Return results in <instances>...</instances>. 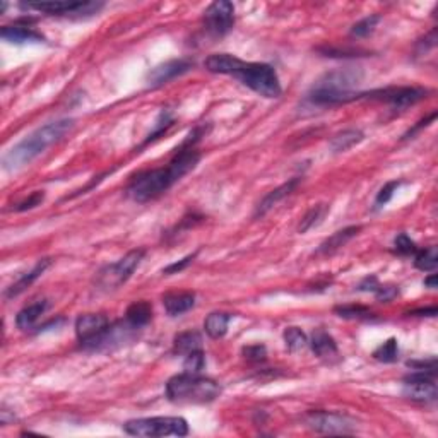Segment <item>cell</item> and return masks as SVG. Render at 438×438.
I'll return each instance as SVG.
<instances>
[{
    "instance_id": "obj_1",
    "label": "cell",
    "mask_w": 438,
    "mask_h": 438,
    "mask_svg": "<svg viewBox=\"0 0 438 438\" xmlns=\"http://www.w3.org/2000/svg\"><path fill=\"white\" fill-rule=\"evenodd\" d=\"M202 129H195L194 132L188 134L184 144L177 151L173 160L168 163V166L154 168V170L142 171L135 175L127 185V195L135 202H147L153 199L160 197L166 190H170L182 177L194 170L197 166L201 154L195 151V142L201 139Z\"/></svg>"
},
{
    "instance_id": "obj_2",
    "label": "cell",
    "mask_w": 438,
    "mask_h": 438,
    "mask_svg": "<svg viewBox=\"0 0 438 438\" xmlns=\"http://www.w3.org/2000/svg\"><path fill=\"white\" fill-rule=\"evenodd\" d=\"M74 127V120H57L50 122V124L43 125L38 131H34L33 134L28 135L26 139L16 144L9 153L3 157V166L7 170H17V168H23L26 164H30L31 161L36 160L40 154H43L45 151L50 146H54L55 142H58L61 139H64V135Z\"/></svg>"
},
{
    "instance_id": "obj_3",
    "label": "cell",
    "mask_w": 438,
    "mask_h": 438,
    "mask_svg": "<svg viewBox=\"0 0 438 438\" xmlns=\"http://www.w3.org/2000/svg\"><path fill=\"white\" fill-rule=\"evenodd\" d=\"M363 74L356 69H338L324 74L308 93V100L318 107H334L360 100L355 87L362 83Z\"/></svg>"
},
{
    "instance_id": "obj_4",
    "label": "cell",
    "mask_w": 438,
    "mask_h": 438,
    "mask_svg": "<svg viewBox=\"0 0 438 438\" xmlns=\"http://www.w3.org/2000/svg\"><path fill=\"white\" fill-rule=\"evenodd\" d=\"M221 394L218 382L201 375H175L166 384V395L173 402H211Z\"/></svg>"
},
{
    "instance_id": "obj_5",
    "label": "cell",
    "mask_w": 438,
    "mask_h": 438,
    "mask_svg": "<svg viewBox=\"0 0 438 438\" xmlns=\"http://www.w3.org/2000/svg\"><path fill=\"white\" fill-rule=\"evenodd\" d=\"M231 76L237 77L240 83H243L245 86L264 98H279L283 93L278 72L269 64L243 62L238 58L233 71H231Z\"/></svg>"
},
{
    "instance_id": "obj_6",
    "label": "cell",
    "mask_w": 438,
    "mask_h": 438,
    "mask_svg": "<svg viewBox=\"0 0 438 438\" xmlns=\"http://www.w3.org/2000/svg\"><path fill=\"white\" fill-rule=\"evenodd\" d=\"M124 432L132 437H185L188 423L178 416H154V418L131 419L124 425Z\"/></svg>"
},
{
    "instance_id": "obj_7",
    "label": "cell",
    "mask_w": 438,
    "mask_h": 438,
    "mask_svg": "<svg viewBox=\"0 0 438 438\" xmlns=\"http://www.w3.org/2000/svg\"><path fill=\"white\" fill-rule=\"evenodd\" d=\"M144 255H146V250H142V248L131 250L118 262L101 269L96 276L98 289L111 292V289L120 288L124 283H127L129 279H131V276L134 274L135 269L139 267V264H141V261L144 259Z\"/></svg>"
},
{
    "instance_id": "obj_8",
    "label": "cell",
    "mask_w": 438,
    "mask_h": 438,
    "mask_svg": "<svg viewBox=\"0 0 438 438\" xmlns=\"http://www.w3.org/2000/svg\"><path fill=\"white\" fill-rule=\"evenodd\" d=\"M437 368H416L404 378V395L416 402H433L438 391L435 384Z\"/></svg>"
},
{
    "instance_id": "obj_9",
    "label": "cell",
    "mask_w": 438,
    "mask_h": 438,
    "mask_svg": "<svg viewBox=\"0 0 438 438\" xmlns=\"http://www.w3.org/2000/svg\"><path fill=\"white\" fill-rule=\"evenodd\" d=\"M24 9L38 10V12L50 14V16H71L84 17L93 16L103 7L100 2H69V0H43V2L23 3Z\"/></svg>"
},
{
    "instance_id": "obj_10",
    "label": "cell",
    "mask_w": 438,
    "mask_h": 438,
    "mask_svg": "<svg viewBox=\"0 0 438 438\" xmlns=\"http://www.w3.org/2000/svg\"><path fill=\"white\" fill-rule=\"evenodd\" d=\"M305 421L314 432L322 433V435H351L355 433V421L339 413L310 411Z\"/></svg>"
},
{
    "instance_id": "obj_11",
    "label": "cell",
    "mask_w": 438,
    "mask_h": 438,
    "mask_svg": "<svg viewBox=\"0 0 438 438\" xmlns=\"http://www.w3.org/2000/svg\"><path fill=\"white\" fill-rule=\"evenodd\" d=\"M428 91L423 87H385V89L370 91V93H360V98H368V100L385 101L391 105L394 110H404L411 105L418 103L423 98H426Z\"/></svg>"
},
{
    "instance_id": "obj_12",
    "label": "cell",
    "mask_w": 438,
    "mask_h": 438,
    "mask_svg": "<svg viewBox=\"0 0 438 438\" xmlns=\"http://www.w3.org/2000/svg\"><path fill=\"white\" fill-rule=\"evenodd\" d=\"M206 30L215 36H224L234 26V7L228 0L211 3L204 12Z\"/></svg>"
},
{
    "instance_id": "obj_13",
    "label": "cell",
    "mask_w": 438,
    "mask_h": 438,
    "mask_svg": "<svg viewBox=\"0 0 438 438\" xmlns=\"http://www.w3.org/2000/svg\"><path fill=\"white\" fill-rule=\"evenodd\" d=\"M110 325L105 315L100 314H86L80 315L76 322V334L77 339L80 342V348L91 349L94 346V342L105 334V331Z\"/></svg>"
},
{
    "instance_id": "obj_14",
    "label": "cell",
    "mask_w": 438,
    "mask_h": 438,
    "mask_svg": "<svg viewBox=\"0 0 438 438\" xmlns=\"http://www.w3.org/2000/svg\"><path fill=\"white\" fill-rule=\"evenodd\" d=\"M192 62L185 61V58H178V61H168L164 64L157 65L153 71L147 74V84L151 87L163 86V84L170 83L175 77L182 76V74L188 72L192 69Z\"/></svg>"
},
{
    "instance_id": "obj_15",
    "label": "cell",
    "mask_w": 438,
    "mask_h": 438,
    "mask_svg": "<svg viewBox=\"0 0 438 438\" xmlns=\"http://www.w3.org/2000/svg\"><path fill=\"white\" fill-rule=\"evenodd\" d=\"M0 36L9 43L24 45V43H41L45 40L43 34L38 33L34 28L28 24H14V26H3Z\"/></svg>"
},
{
    "instance_id": "obj_16",
    "label": "cell",
    "mask_w": 438,
    "mask_h": 438,
    "mask_svg": "<svg viewBox=\"0 0 438 438\" xmlns=\"http://www.w3.org/2000/svg\"><path fill=\"white\" fill-rule=\"evenodd\" d=\"M301 182V178H293V180L286 182V184H283L281 187L274 188V190L269 192L267 195H265L264 199H262L261 202H259L257 209H255V218H262V216L267 215L269 211H271L272 208H274L276 204H279V202L283 201L285 197H288L289 194L294 190V188L298 187V184Z\"/></svg>"
},
{
    "instance_id": "obj_17",
    "label": "cell",
    "mask_w": 438,
    "mask_h": 438,
    "mask_svg": "<svg viewBox=\"0 0 438 438\" xmlns=\"http://www.w3.org/2000/svg\"><path fill=\"white\" fill-rule=\"evenodd\" d=\"M308 344H310L311 351L315 353V356H318L320 360H332V358H338L339 356V349H338V344H336L334 338H332L329 332L322 331V329H318V331L314 332V336H311V339L308 341Z\"/></svg>"
},
{
    "instance_id": "obj_18",
    "label": "cell",
    "mask_w": 438,
    "mask_h": 438,
    "mask_svg": "<svg viewBox=\"0 0 438 438\" xmlns=\"http://www.w3.org/2000/svg\"><path fill=\"white\" fill-rule=\"evenodd\" d=\"M164 310L171 317H178V315L187 314L188 310H192L195 305V294L190 292H182V293H168L163 298Z\"/></svg>"
},
{
    "instance_id": "obj_19",
    "label": "cell",
    "mask_w": 438,
    "mask_h": 438,
    "mask_svg": "<svg viewBox=\"0 0 438 438\" xmlns=\"http://www.w3.org/2000/svg\"><path fill=\"white\" fill-rule=\"evenodd\" d=\"M50 265H52V259H41V261H38V264L34 265L30 272H26L19 281H16L9 289H7L6 298H14L17 296V294L23 293L26 288H30V286L33 285L40 276H43V272L47 271Z\"/></svg>"
},
{
    "instance_id": "obj_20",
    "label": "cell",
    "mask_w": 438,
    "mask_h": 438,
    "mask_svg": "<svg viewBox=\"0 0 438 438\" xmlns=\"http://www.w3.org/2000/svg\"><path fill=\"white\" fill-rule=\"evenodd\" d=\"M151 318H153V307H151L149 301H134L125 311V320L135 331L146 327Z\"/></svg>"
},
{
    "instance_id": "obj_21",
    "label": "cell",
    "mask_w": 438,
    "mask_h": 438,
    "mask_svg": "<svg viewBox=\"0 0 438 438\" xmlns=\"http://www.w3.org/2000/svg\"><path fill=\"white\" fill-rule=\"evenodd\" d=\"M47 308H48L47 300H38L34 301V303L28 305V307H24L23 310L16 315V325L19 329H23V331L31 329L34 324H36L38 318L47 311Z\"/></svg>"
},
{
    "instance_id": "obj_22",
    "label": "cell",
    "mask_w": 438,
    "mask_h": 438,
    "mask_svg": "<svg viewBox=\"0 0 438 438\" xmlns=\"http://www.w3.org/2000/svg\"><path fill=\"white\" fill-rule=\"evenodd\" d=\"M360 230H362L360 226H348V228H344V230L336 231L332 237H329L327 240H325L324 243L318 247L317 254H325V255L334 254L336 250H339L341 247H344V245L348 243L351 238H355L356 234H358Z\"/></svg>"
},
{
    "instance_id": "obj_23",
    "label": "cell",
    "mask_w": 438,
    "mask_h": 438,
    "mask_svg": "<svg viewBox=\"0 0 438 438\" xmlns=\"http://www.w3.org/2000/svg\"><path fill=\"white\" fill-rule=\"evenodd\" d=\"M363 132L356 131V129H348V131H342L339 134H336L334 138L331 139L329 146H331L332 153H344V151L351 149L353 146L360 144L363 141Z\"/></svg>"
},
{
    "instance_id": "obj_24",
    "label": "cell",
    "mask_w": 438,
    "mask_h": 438,
    "mask_svg": "<svg viewBox=\"0 0 438 438\" xmlns=\"http://www.w3.org/2000/svg\"><path fill=\"white\" fill-rule=\"evenodd\" d=\"M231 320V315L223 314V311H212L208 315V318L204 320V329L206 334L211 339H221L226 336L228 332V324Z\"/></svg>"
},
{
    "instance_id": "obj_25",
    "label": "cell",
    "mask_w": 438,
    "mask_h": 438,
    "mask_svg": "<svg viewBox=\"0 0 438 438\" xmlns=\"http://www.w3.org/2000/svg\"><path fill=\"white\" fill-rule=\"evenodd\" d=\"M173 348L175 351L180 353V355H188V353L192 351H197V349L202 348L201 334L195 331L180 332L178 336H175Z\"/></svg>"
},
{
    "instance_id": "obj_26",
    "label": "cell",
    "mask_w": 438,
    "mask_h": 438,
    "mask_svg": "<svg viewBox=\"0 0 438 438\" xmlns=\"http://www.w3.org/2000/svg\"><path fill=\"white\" fill-rule=\"evenodd\" d=\"M329 212V206L327 204H317L314 206V208L310 209V211L307 212V215L301 218V223L300 226H298V231L300 233H307L308 230H311V228L318 226V224L322 223L325 218V215Z\"/></svg>"
},
{
    "instance_id": "obj_27",
    "label": "cell",
    "mask_w": 438,
    "mask_h": 438,
    "mask_svg": "<svg viewBox=\"0 0 438 438\" xmlns=\"http://www.w3.org/2000/svg\"><path fill=\"white\" fill-rule=\"evenodd\" d=\"M373 358L378 360L382 363H394L399 360V344L397 339L391 338L384 342V344L378 346L373 351Z\"/></svg>"
},
{
    "instance_id": "obj_28",
    "label": "cell",
    "mask_w": 438,
    "mask_h": 438,
    "mask_svg": "<svg viewBox=\"0 0 438 438\" xmlns=\"http://www.w3.org/2000/svg\"><path fill=\"white\" fill-rule=\"evenodd\" d=\"M416 269L423 272H430L435 271L438 267V250L437 247H428L425 250L418 252L416 254V261H415Z\"/></svg>"
},
{
    "instance_id": "obj_29",
    "label": "cell",
    "mask_w": 438,
    "mask_h": 438,
    "mask_svg": "<svg viewBox=\"0 0 438 438\" xmlns=\"http://www.w3.org/2000/svg\"><path fill=\"white\" fill-rule=\"evenodd\" d=\"M285 342H286V348H288L292 353H294L307 348L308 338L300 327H288L285 331Z\"/></svg>"
},
{
    "instance_id": "obj_30",
    "label": "cell",
    "mask_w": 438,
    "mask_h": 438,
    "mask_svg": "<svg viewBox=\"0 0 438 438\" xmlns=\"http://www.w3.org/2000/svg\"><path fill=\"white\" fill-rule=\"evenodd\" d=\"M204 366H206V356H204V353H202V349L188 353L187 358H185V362H184L185 373L201 375V371L204 370Z\"/></svg>"
},
{
    "instance_id": "obj_31",
    "label": "cell",
    "mask_w": 438,
    "mask_h": 438,
    "mask_svg": "<svg viewBox=\"0 0 438 438\" xmlns=\"http://www.w3.org/2000/svg\"><path fill=\"white\" fill-rule=\"evenodd\" d=\"M378 23H380V16H377V14H373V16H368V17H365V19L358 21V23H356L355 26L351 28V36L366 38L368 34L373 33Z\"/></svg>"
},
{
    "instance_id": "obj_32",
    "label": "cell",
    "mask_w": 438,
    "mask_h": 438,
    "mask_svg": "<svg viewBox=\"0 0 438 438\" xmlns=\"http://www.w3.org/2000/svg\"><path fill=\"white\" fill-rule=\"evenodd\" d=\"M336 314L342 318H368L371 317V311L362 305H344L336 308Z\"/></svg>"
},
{
    "instance_id": "obj_33",
    "label": "cell",
    "mask_w": 438,
    "mask_h": 438,
    "mask_svg": "<svg viewBox=\"0 0 438 438\" xmlns=\"http://www.w3.org/2000/svg\"><path fill=\"white\" fill-rule=\"evenodd\" d=\"M394 250L395 254L399 255H411L415 254L418 248H416V243L408 237V234L399 233L394 240Z\"/></svg>"
},
{
    "instance_id": "obj_34",
    "label": "cell",
    "mask_w": 438,
    "mask_h": 438,
    "mask_svg": "<svg viewBox=\"0 0 438 438\" xmlns=\"http://www.w3.org/2000/svg\"><path fill=\"white\" fill-rule=\"evenodd\" d=\"M401 182H388L384 187L380 188V192L377 194V199H375V208H384L385 204H388L392 197H394V192L397 190Z\"/></svg>"
},
{
    "instance_id": "obj_35",
    "label": "cell",
    "mask_w": 438,
    "mask_h": 438,
    "mask_svg": "<svg viewBox=\"0 0 438 438\" xmlns=\"http://www.w3.org/2000/svg\"><path fill=\"white\" fill-rule=\"evenodd\" d=\"M243 355L245 358L250 360V362L261 363L267 358V349H265L264 344H254V346H247L243 348Z\"/></svg>"
},
{
    "instance_id": "obj_36",
    "label": "cell",
    "mask_w": 438,
    "mask_h": 438,
    "mask_svg": "<svg viewBox=\"0 0 438 438\" xmlns=\"http://www.w3.org/2000/svg\"><path fill=\"white\" fill-rule=\"evenodd\" d=\"M43 199H45L43 192H40V190L33 192V194H31L30 197L26 199V201H23V202H21V204H17L16 208H14V211L23 212V211H28V209L36 208V206H40L41 202H43Z\"/></svg>"
},
{
    "instance_id": "obj_37",
    "label": "cell",
    "mask_w": 438,
    "mask_h": 438,
    "mask_svg": "<svg viewBox=\"0 0 438 438\" xmlns=\"http://www.w3.org/2000/svg\"><path fill=\"white\" fill-rule=\"evenodd\" d=\"M195 255H197V254L187 255V257H184V259H182V261L173 262V264H170V265H168V267L163 269V274H178V272H182V271H184V269H187L188 265H190L192 262H194Z\"/></svg>"
},
{
    "instance_id": "obj_38",
    "label": "cell",
    "mask_w": 438,
    "mask_h": 438,
    "mask_svg": "<svg viewBox=\"0 0 438 438\" xmlns=\"http://www.w3.org/2000/svg\"><path fill=\"white\" fill-rule=\"evenodd\" d=\"M435 118H437V111H432V113H430V115H428V117H426V118H423V120H419V122H418V124H416V125H415V127H413V129H409V131H408V132H406V134H404V139H411V138H413V135H415V134H418V132H419V131H421V129H423V127H428V125H430V124H432V122H433V120H435Z\"/></svg>"
},
{
    "instance_id": "obj_39",
    "label": "cell",
    "mask_w": 438,
    "mask_h": 438,
    "mask_svg": "<svg viewBox=\"0 0 438 438\" xmlns=\"http://www.w3.org/2000/svg\"><path fill=\"white\" fill-rule=\"evenodd\" d=\"M397 288L395 286H378V289L375 292L378 301H391L392 298L397 296Z\"/></svg>"
},
{
    "instance_id": "obj_40",
    "label": "cell",
    "mask_w": 438,
    "mask_h": 438,
    "mask_svg": "<svg viewBox=\"0 0 438 438\" xmlns=\"http://www.w3.org/2000/svg\"><path fill=\"white\" fill-rule=\"evenodd\" d=\"M378 286H380V285H378L377 278H375V276H371V278H366L365 281L360 283L358 289H360V292H377Z\"/></svg>"
},
{
    "instance_id": "obj_41",
    "label": "cell",
    "mask_w": 438,
    "mask_h": 438,
    "mask_svg": "<svg viewBox=\"0 0 438 438\" xmlns=\"http://www.w3.org/2000/svg\"><path fill=\"white\" fill-rule=\"evenodd\" d=\"M438 314L437 307H430V308H421V310H416L409 315H418V317H435Z\"/></svg>"
},
{
    "instance_id": "obj_42",
    "label": "cell",
    "mask_w": 438,
    "mask_h": 438,
    "mask_svg": "<svg viewBox=\"0 0 438 438\" xmlns=\"http://www.w3.org/2000/svg\"><path fill=\"white\" fill-rule=\"evenodd\" d=\"M425 286L430 289H435L437 288V276L432 274L430 278H425Z\"/></svg>"
}]
</instances>
